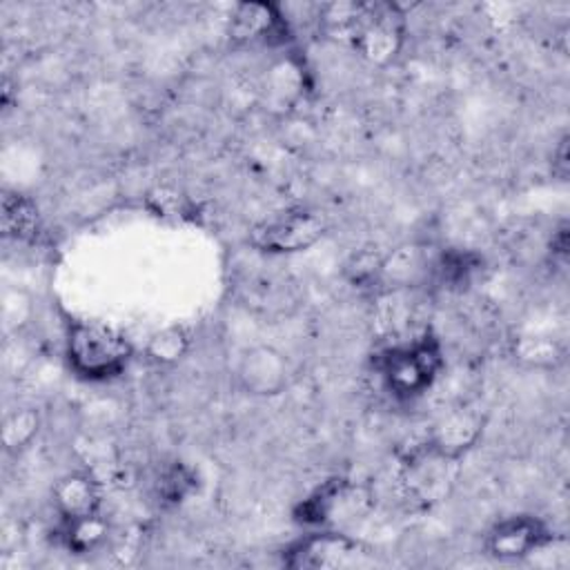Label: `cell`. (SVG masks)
<instances>
[{
    "label": "cell",
    "instance_id": "obj_8",
    "mask_svg": "<svg viewBox=\"0 0 570 570\" xmlns=\"http://www.w3.org/2000/svg\"><path fill=\"white\" fill-rule=\"evenodd\" d=\"M289 22L272 2H240L229 13V40L234 45H285Z\"/></svg>",
    "mask_w": 570,
    "mask_h": 570
},
{
    "label": "cell",
    "instance_id": "obj_2",
    "mask_svg": "<svg viewBox=\"0 0 570 570\" xmlns=\"http://www.w3.org/2000/svg\"><path fill=\"white\" fill-rule=\"evenodd\" d=\"M445 365L441 341L425 332L407 343L383 350L376 370L383 387L396 401H414L423 396L439 379Z\"/></svg>",
    "mask_w": 570,
    "mask_h": 570
},
{
    "label": "cell",
    "instance_id": "obj_5",
    "mask_svg": "<svg viewBox=\"0 0 570 570\" xmlns=\"http://www.w3.org/2000/svg\"><path fill=\"white\" fill-rule=\"evenodd\" d=\"M367 499L370 494L361 485L350 479L334 476L323 481L294 508V521L301 525L325 528L336 521L356 519V514L367 505Z\"/></svg>",
    "mask_w": 570,
    "mask_h": 570
},
{
    "label": "cell",
    "instance_id": "obj_17",
    "mask_svg": "<svg viewBox=\"0 0 570 570\" xmlns=\"http://www.w3.org/2000/svg\"><path fill=\"white\" fill-rule=\"evenodd\" d=\"M38 432H40V412L29 405L16 407L2 421L4 452L18 454V452L27 450L33 443V439L38 436Z\"/></svg>",
    "mask_w": 570,
    "mask_h": 570
},
{
    "label": "cell",
    "instance_id": "obj_1",
    "mask_svg": "<svg viewBox=\"0 0 570 570\" xmlns=\"http://www.w3.org/2000/svg\"><path fill=\"white\" fill-rule=\"evenodd\" d=\"M65 358L73 376L87 383H109L127 372L134 345L111 325L78 318L67 325Z\"/></svg>",
    "mask_w": 570,
    "mask_h": 570
},
{
    "label": "cell",
    "instance_id": "obj_20",
    "mask_svg": "<svg viewBox=\"0 0 570 570\" xmlns=\"http://www.w3.org/2000/svg\"><path fill=\"white\" fill-rule=\"evenodd\" d=\"M568 169H570V163H568V136H561L557 149L552 151V171L566 180L568 178Z\"/></svg>",
    "mask_w": 570,
    "mask_h": 570
},
{
    "label": "cell",
    "instance_id": "obj_4",
    "mask_svg": "<svg viewBox=\"0 0 570 570\" xmlns=\"http://www.w3.org/2000/svg\"><path fill=\"white\" fill-rule=\"evenodd\" d=\"M325 232L327 218L323 212L298 207L252 227L249 243L267 254H298L316 245Z\"/></svg>",
    "mask_w": 570,
    "mask_h": 570
},
{
    "label": "cell",
    "instance_id": "obj_11",
    "mask_svg": "<svg viewBox=\"0 0 570 570\" xmlns=\"http://www.w3.org/2000/svg\"><path fill=\"white\" fill-rule=\"evenodd\" d=\"M100 497V481L82 470L62 474L51 488V503L60 521L98 512Z\"/></svg>",
    "mask_w": 570,
    "mask_h": 570
},
{
    "label": "cell",
    "instance_id": "obj_9",
    "mask_svg": "<svg viewBox=\"0 0 570 570\" xmlns=\"http://www.w3.org/2000/svg\"><path fill=\"white\" fill-rule=\"evenodd\" d=\"M483 428H485V419L481 416V412L474 407L461 405L441 414L432 423L425 445L452 461H459L465 452H470L479 443Z\"/></svg>",
    "mask_w": 570,
    "mask_h": 570
},
{
    "label": "cell",
    "instance_id": "obj_3",
    "mask_svg": "<svg viewBox=\"0 0 570 570\" xmlns=\"http://www.w3.org/2000/svg\"><path fill=\"white\" fill-rule=\"evenodd\" d=\"M352 45L372 62H387L403 42V11L392 2H341L330 4L327 16Z\"/></svg>",
    "mask_w": 570,
    "mask_h": 570
},
{
    "label": "cell",
    "instance_id": "obj_6",
    "mask_svg": "<svg viewBox=\"0 0 570 570\" xmlns=\"http://www.w3.org/2000/svg\"><path fill=\"white\" fill-rule=\"evenodd\" d=\"M554 532L537 514H512L497 521L483 539L485 552L497 561H519L552 543Z\"/></svg>",
    "mask_w": 570,
    "mask_h": 570
},
{
    "label": "cell",
    "instance_id": "obj_14",
    "mask_svg": "<svg viewBox=\"0 0 570 570\" xmlns=\"http://www.w3.org/2000/svg\"><path fill=\"white\" fill-rule=\"evenodd\" d=\"M481 265L483 258L470 249H445L432 263V274L443 287L461 289L472 283Z\"/></svg>",
    "mask_w": 570,
    "mask_h": 570
},
{
    "label": "cell",
    "instance_id": "obj_18",
    "mask_svg": "<svg viewBox=\"0 0 570 570\" xmlns=\"http://www.w3.org/2000/svg\"><path fill=\"white\" fill-rule=\"evenodd\" d=\"M514 354L530 367H557L566 358V350L548 336H519Z\"/></svg>",
    "mask_w": 570,
    "mask_h": 570
},
{
    "label": "cell",
    "instance_id": "obj_15",
    "mask_svg": "<svg viewBox=\"0 0 570 570\" xmlns=\"http://www.w3.org/2000/svg\"><path fill=\"white\" fill-rule=\"evenodd\" d=\"M40 227V214L36 203L18 191H7L2 196V232L9 238L27 240Z\"/></svg>",
    "mask_w": 570,
    "mask_h": 570
},
{
    "label": "cell",
    "instance_id": "obj_19",
    "mask_svg": "<svg viewBox=\"0 0 570 570\" xmlns=\"http://www.w3.org/2000/svg\"><path fill=\"white\" fill-rule=\"evenodd\" d=\"M196 488V474L185 463H171L167 465L158 481H156V494L163 505H178L183 503Z\"/></svg>",
    "mask_w": 570,
    "mask_h": 570
},
{
    "label": "cell",
    "instance_id": "obj_16",
    "mask_svg": "<svg viewBox=\"0 0 570 570\" xmlns=\"http://www.w3.org/2000/svg\"><path fill=\"white\" fill-rule=\"evenodd\" d=\"M191 347V334L183 325H167L154 332L145 345V356L156 365L180 363Z\"/></svg>",
    "mask_w": 570,
    "mask_h": 570
},
{
    "label": "cell",
    "instance_id": "obj_12",
    "mask_svg": "<svg viewBox=\"0 0 570 570\" xmlns=\"http://www.w3.org/2000/svg\"><path fill=\"white\" fill-rule=\"evenodd\" d=\"M456 461L434 452L432 448H419L405 463V483L419 499H441L452 481V465Z\"/></svg>",
    "mask_w": 570,
    "mask_h": 570
},
{
    "label": "cell",
    "instance_id": "obj_21",
    "mask_svg": "<svg viewBox=\"0 0 570 570\" xmlns=\"http://www.w3.org/2000/svg\"><path fill=\"white\" fill-rule=\"evenodd\" d=\"M550 252H552V256H559L561 261H566V256H568V225L566 223H561V227L552 234Z\"/></svg>",
    "mask_w": 570,
    "mask_h": 570
},
{
    "label": "cell",
    "instance_id": "obj_10",
    "mask_svg": "<svg viewBox=\"0 0 570 570\" xmlns=\"http://www.w3.org/2000/svg\"><path fill=\"white\" fill-rule=\"evenodd\" d=\"M356 550V541L336 530H314L283 550V563L289 568H321L336 563L343 554Z\"/></svg>",
    "mask_w": 570,
    "mask_h": 570
},
{
    "label": "cell",
    "instance_id": "obj_13",
    "mask_svg": "<svg viewBox=\"0 0 570 570\" xmlns=\"http://www.w3.org/2000/svg\"><path fill=\"white\" fill-rule=\"evenodd\" d=\"M109 532L107 519L98 512L60 521V541L73 554H89L98 550Z\"/></svg>",
    "mask_w": 570,
    "mask_h": 570
},
{
    "label": "cell",
    "instance_id": "obj_7",
    "mask_svg": "<svg viewBox=\"0 0 570 570\" xmlns=\"http://www.w3.org/2000/svg\"><path fill=\"white\" fill-rule=\"evenodd\" d=\"M292 363L289 358L274 345H254L245 350L236 365V383L238 387L258 399L278 396L292 381Z\"/></svg>",
    "mask_w": 570,
    "mask_h": 570
}]
</instances>
